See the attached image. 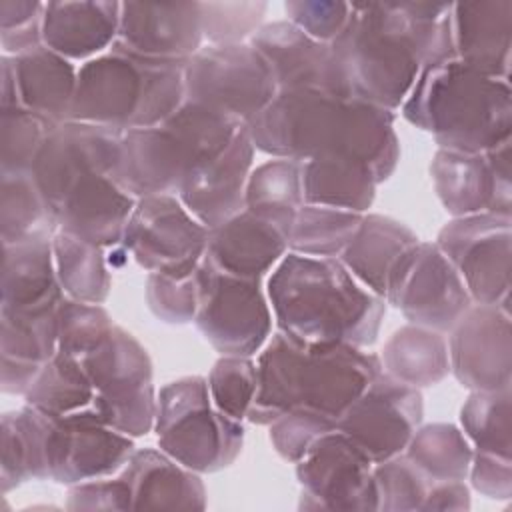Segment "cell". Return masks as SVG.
I'll use <instances>...</instances> for the list:
<instances>
[{"instance_id":"40","label":"cell","mask_w":512,"mask_h":512,"mask_svg":"<svg viewBox=\"0 0 512 512\" xmlns=\"http://www.w3.org/2000/svg\"><path fill=\"white\" fill-rule=\"evenodd\" d=\"M364 214L304 204L292 224L288 252L314 258H340L354 238Z\"/></svg>"},{"instance_id":"25","label":"cell","mask_w":512,"mask_h":512,"mask_svg":"<svg viewBox=\"0 0 512 512\" xmlns=\"http://www.w3.org/2000/svg\"><path fill=\"white\" fill-rule=\"evenodd\" d=\"M136 198L112 174H88L78 180L56 212L58 230L88 240L100 248L122 244Z\"/></svg>"},{"instance_id":"34","label":"cell","mask_w":512,"mask_h":512,"mask_svg":"<svg viewBox=\"0 0 512 512\" xmlns=\"http://www.w3.org/2000/svg\"><path fill=\"white\" fill-rule=\"evenodd\" d=\"M382 370L412 388H430L450 374L448 342L442 332L406 324L392 332L380 354Z\"/></svg>"},{"instance_id":"1","label":"cell","mask_w":512,"mask_h":512,"mask_svg":"<svg viewBox=\"0 0 512 512\" xmlns=\"http://www.w3.org/2000/svg\"><path fill=\"white\" fill-rule=\"evenodd\" d=\"M452 2H352L330 42L352 98L400 110L420 70L456 58Z\"/></svg>"},{"instance_id":"18","label":"cell","mask_w":512,"mask_h":512,"mask_svg":"<svg viewBox=\"0 0 512 512\" xmlns=\"http://www.w3.org/2000/svg\"><path fill=\"white\" fill-rule=\"evenodd\" d=\"M120 146L122 132L88 122L66 120L48 134L30 174L54 214L84 176L96 172L116 176Z\"/></svg>"},{"instance_id":"17","label":"cell","mask_w":512,"mask_h":512,"mask_svg":"<svg viewBox=\"0 0 512 512\" xmlns=\"http://www.w3.org/2000/svg\"><path fill=\"white\" fill-rule=\"evenodd\" d=\"M422 416V392L382 370L342 412L336 430L378 464L406 450L412 434L422 424Z\"/></svg>"},{"instance_id":"20","label":"cell","mask_w":512,"mask_h":512,"mask_svg":"<svg viewBox=\"0 0 512 512\" xmlns=\"http://www.w3.org/2000/svg\"><path fill=\"white\" fill-rule=\"evenodd\" d=\"M134 450V438L104 424L92 406L64 418H52L48 436L50 480L74 486L114 476Z\"/></svg>"},{"instance_id":"14","label":"cell","mask_w":512,"mask_h":512,"mask_svg":"<svg viewBox=\"0 0 512 512\" xmlns=\"http://www.w3.org/2000/svg\"><path fill=\"white\" fill-rule=\"evenodd\" d=\"M384 302L402 312L408 324L442 334L474 304L460 274L436 246L418 242L388 278Z\"/></svg>"},{"instance_id":"6","label":"cell","mask_w":512,"mask_h":512,"mask_svg":"<svg viewBox=\"0 0 512 512\" xmlns=\"http://www.w3.org/2000/svg\"><path fill=\"white\" fill-rule=\"evenodd\" d=\"M184 100L182 62L146 58L114 42L80 64L70 120L118 132L150 128L172 116Z\"/></svg>"},{"instance_id":"37","label":"cell","mask_w":512,"mask_h":512,"mask_svg":"<svg viewBox=\"0 0 512 512\" xmlns=\"http://www.w3.org/2000/svg\"><path fill=\"white\" fill-rule=\"evenodd\" d=\"M52 250L58 282L66 298L88 304H104L108 300L112 274L104 248L58 230L52 236Z\"/></svg>"},{"instance_id":"49","label":"cell","mask_w":512,"mask_h":512,"mask_svg":"<svg viewBox=\"0 0 512 512\" xmlns=\"http://www.w3.org/2000/svg\"><path fill=\"white\" fill-rule=\"evenodd\" d=\"M148 310L162 322L184 326L194 322L198 310L196 274L172 278L166 274H148L144 288Z\"/></svg>"},{"instance_id":"53","label":"cell","mask_w":512,"mask_h":512,"mask_svg":"<svg viewBox=\"0 0 512 512\" xmlns=\"http://www.w3.org/2000/svg\"><path fill=\"white\" fill-rule=\"evenodd\" d=\"M466 478L476 492L490 500L512 498V460L474 452Z\"/></svg>"},{"instance_id":"30","label":"cell","mask_w":512,"mask_h":512,"mask_svg":"<svg viewBox=\"0 0 512 512\" xmlns=\"http://www.w3.org/2000/svg\"><path fill=\"white\" fill-rule=\"evenodd\" d=\"M418 242V234L404 222L366 212L338 260L362 286L384 300L390 274Z\"/></svg>"},{"instance_id":"54","label":"cell","mask_w":512,"mask_h":512,"mask_svg":"<svg viewBox=\"0 0 512 512\" xmlns=\"http://www.w3.org/2000/svg\"><path fill=\"white\" fill-rule=\"evenodd\" d=\"M470 488L464 480H442L434 482L424 504L422 512L430 510H470Z\"/></svg>"},{"instance_id":"45","label":"cell","mask_w":512,"mask_h":512,"mask_svg":"<svg viewBox=\"0 0 512 512\" xmlns=\"http://www.w3.org/2000/svg\"><path fill=\"white\" fill-rule=\"evenodd\" d=\"M206 380L214 406L234 420H246L258 388V368L252 356H220Z\"/></svg>"},{"instance_id":"24","label":"cell","mask_w":512,"mask_h":512,"mask_svg":"<svg viewBox=\"0 0 512 512\" xmlns=\"http://www.w3.org/2000/svg\"><path fill=\"white\" fill-rule=\"evenodd\" d=\"M452 42L456 60L510 82L512 0L452 2Z\"/></svg>"},{"instance_id":"22","label":"cell","mask_w":512,"mask_h":512,"mask_svg":"<svg viewBox=\"0 0 512 512\" xmlns=\"http://www.w3.org/2000/svg\"><path fill=\"white\" fill-rule=\"evenodd\" d=\"M116 42L146 58L186 64L204 46L200 2H120Z\"/></svg>"},{"instance_id":"50","label":"cell","mask_w":512,"mask_h":512,"mask_svg":"<svg viewBox=\"0 0 512 512\" xmlns=\"http://www.w3.org/2000/svg\"><path fill=\"white\" fill-rule=\"evenodd\" d=\"M46 2L0 0V46L6 56H22L44 44L42 20Z\"/></svg>"},{"instance_id":"7","label":"cell","mask_w":512,"mask_h":512,"mask_svg":"<svg viewBox=\"0 0 512 512\" xmlns=\"http://www.w3.org/2000/svg\"><path fill=\"white\" fill-rule=\"evenodd\" d=\"M244 124L214 108L188 102L150 128L122 132L116 182L136 200L178 194L182 182L218 156Z\"/></svg>"},{"instance_id":"23","label":"cell","mask_w":512,"mask_h":512,"mask_svg":"<svg viewBox=\"0 0 512 512\" xmlns=\"http://www.w3.org/2000/svg\"><path fill=\"white\" fill-rule=\"evenodd\" d=\"M254 144L246 130L234 136L226 150L200 164L180 186L178 198L208 230L244 210L246 182L254 168Z\"/></svg>"},{"instance_id":"32","label":"cell","mask_w":512,"mask_h":512,"mask_svg":"<svg viewBox=\"0 0 512 512\" xmlns=\"http://www.w3.org/2000/svg\"><path fill=\"white\" fill-rule=\"evenodd\" d=\"M52 418L24 404L0 420V492L6 496L28 480H50L48 436Z\"/></svg>"},{"instance_id":"2","label":"cell","mask_w":512,"mask_h":512,"mask_svg":"<svg viewBox=\"0 0 512 512\" xmlns=\"http://www.w3.org/2000/svg\"><path fill=\"white\" fill-rule=\"evenodd\" d=\"M394 120V112L358 98L288 90L278 92L246 130L254 148L270 158H354L370 166L382 184L400 162Z\"/></svg>"},{"instance_id":"42","label":"cell","mask_w":512,"mask_h":512,"mask_svg":"<svg viewBox=\"0 0 512 512\" xmlns=\"http://www.w3.org/2000/svg\"><path fill=\"white\" fill-rule=\"evenodd\" d=\"M56 310L40 314L0 310V358L44 366L58 352Z\"/></svg>"},{"instance_id":"3","label":"cell","mask_w":512,"mask_h":512,"mask_svg":"<svg viewBox=\"0 0 512 512\" xmlns=\"http://www.w3.org/2000/svg\"><path fill=\"white\" fill-rule=\"evenodd\" d=\"M278 332L308 344L376 342L386 302L362 286L338 258L288 252L266 280Z\"/></svg>"},{"instance_id":"35","label":"cell","mask_w":512,"mask_h":512,"mask_svg":"<svg viewBox=\"0 0 512 512\" xmlns=\"http://www.w3.org/2000/svg\"><path fill=\"white\" fill-rule=\"evenodd\" d=\"M302 206V162L270 158L252 168L244 194L246 210L276 224L290 240L294 218Z\"/></svg>"},{"instance_id":"31","label":"cell","mask_w":512,"mask_h":512,"mask_svg":"<svg viewBox=\"0 0 512 512\" xmlns=\"http://www.w3.org/2000/svg\"><path fill=\"white\" fill-rule=\"evenodd\" d=\"M8 60L20 106L42 114L54 124L70 120L78 70L68 58L42 44L22 56H8Z\"/></svg>"},{"instance_id":"26","label":"cell","mask_w":512,"mask_h":512,"mask_svg":"<svg viewBox=\"0 0 512 512\" xmlns=\"http://www.w3.org/2000/svg\"><path fill=\"white\" fill-rule=\"evenodd\" d=\"M288 254V234L276 224L242 210L208 230L206 258L220 270L262 280Z\"/></svg>"},{"instance_id":"29","label":"cell","mask_w":512,"mask_h":512,"mask_svg":"<svg viewBox=\"0 0 512 512\" xmlns=\"http://www.w3.org/2000/svg\"><path fill=\"white\" fill-rule=\"evenodd\" d=\"M2 312H52L66 298L58 282L52 238L2 246Z\"/></svg>"},{"instance_id":"19","label":"cell","mask_w":512,"mask_h":512,"mask_svg":"<svg viewBox=\"0 0 512 512\" xmlns=\"http://www.w3.org/2000/svg\"><path fill=\"white\" fill-rule=\"evenodd\" d=\"M450 374L470 392L510 390L512 318L496 304H472L448 332Z\"/></svg>"},{"instance_id":"39","label":"cell","mask_w":512,"mask_h":512,"mask_svg":"<svg viewBox=\"0 0 512 512\" xmlns=\"http://www.w3.org/2000/svg\"><path fill=\"white\" fill-rule=\"evenodd\" d=\"M404 456L434 482L466 480L474 448L456 424L432 422L416 428Z\"/></svg>"},{"instance_id":"16","label":"cell","mask_w":512,"mask_h":512,"mask_svg":"<svg viewBox=\"0 0 512 512\" xmlns=\"http://www.w3.org/2000/svg\"><path fill=\"white\" fill-rule=\"evenodd\" d=\"M430 178L452 218L480 212L512 216V140L488 152L438 148L430 162Z\"/></svg>"},{"instance_id":"15","label":"cell","mask_w":512,"mask_h":512,"mask_svg":"<svg viewBox=\"0 0 512 512\" xmlns=\"http://www.w3.org/2000/svg\"><path fill=\"white\" fill-rule=\"evenodd\" d=\"M374 462L340 430L324 434L296 462L302 510H378Z\"/></svg>"},{"instance_id":"48","label":"cell","mask_w":512,"mask_h":512,"mask_svg":"<svg viewBox=\"0 0 512 512\" xmlns=\"http://www.w3.org/2000/svg\"><path fill=\"white\" fill-rule=\"evenodd\" d=\"M336 430V420L314 410H288L268 424V438L276 454L296 464L328 432Z\"/></svg>"},{"instance_id":"4","label":"cell","mask_w":512,"mask_h":512,"mask_svg":"<svg viewBox=\"0 0 512 512\" xmlns=\"http://www.w3.org/2000/svg\"><path fill=\"white\" fill-rule=\"evenodd\" d=\"M258 388L246 416L268 426L296 408L338 420L382 372L380 356L350 344H308L274 332L258 352Z\"/></svg>"},{"instance_id":"5","label":"cell","mask_w":512,"mask_h":512,"mask_svg":"<svg viewBox=\"0 0 512 512\" xmlns=\"http://www.w3.org/2000/svg\"><path fill=\"white\" fill-rule=\"evenodd\" d=\"M400 114L446 150L488 152L512 140L510 82L484 76L456 58L424 66Z\"/></svg>"},{"instance_id":"28","label":"cell","mask_w":512,"mask_h":512,"mask_svg":"<svg viewBox=\"0 0 512 512\" xmlns=\"http://www.w3.org/2000/svg\"><path fill=\"white\" fill-rule=\"evenodd\" d=\"M120 2L74 0L46 2L42 20L44 46L70 62H88L118 38Z\"/></svg>"},{"instance_id":"33","label":"cell","mask_w":512,"mask_h":512,"mask_svg":"<svg viewBox=\"0 0 512 512\" xmlns=\"http://www.w3.org/2000/svg\"><path fill=\"white\" fill-rule=\"evenodd\" d=\"M378 180L370 166L344 156L302 162L304 204H318L366 214L374 204Z\"/></svg>"},{"instance_id":"51","label":"cell","mask_w":512,"mask_h":512,"mask_svg":"<svg viewBox=\"0 0 512 512\" xmlns=\"http://www.w3.org/2000/svg\"><path fill=\"white\" fill-rule=\"evenodd\" d=\"M286 20L318 42H334L350 20L352 2L334 0H288Z\"/></svg>"},{"instance_id":"38","label":"cell","mask_w":512,"mask_h":512,"mask_svg":"<svg viewBox=\"0 0 512 512\" xmlns=\"http://www.w3.org/2000/svg\"><path fill=\"white\" fill-rule=\"evenodd\" d=\"M22 398L24 404L44 412L50 418H64L90 408L94 388L78 358L56 352L40 368L38 376Z\"/></svg>"},{"instance_id":"41","label":"cell","mask_w":512,"mask_h":512,"mask_svg":"<svg viewBox=\"0 0 512 512\" xmlns=\"http://www.w3.org/2000/svg\"><path fill=\"white\" fill-rule=\"evenodd\" d=\"M460 426L474 452L512 460V390L470 392Z\"/></svg>"},{"instance_id":"11","label":"cell","mask_w":512,"mask_h":512,"mask_svg":"<svg viewBox=\"0 0 512 512\" xmlns=\"http://www.w3.org/2000/svg\"><path fill=\"white\" fill-rule=\"evenodd\" d=\"M184 94L224 112L244 126L278 94L274 76L262 54L250 44H204L184 64Z\"/></svg>"},{"instance_id":"36","label":"cell","mask_w":512,"mask_h":512,"mask_svg":"<svg viewBox=\"0 0 512 512\" xmlns=\"http://www.w3.org/2000/svg\"><path fill=\"white\" fill-rule=\"evenodd\" d=\"M56 214L38 190L30 172L0 174V236L2 246L52 238Z\"/></svg>"},{"instance_id":"12","label":"cell","mask_w":512,"mask_h":512,"mask_svg":"<svg viewBox=\"0 0 512 512\" xmlns=\"http://www.w3.org/2000/svg\"><path fill=\"white\" fill-rule=\"evenodd\" d=\"M122 246L148 274L194 276L208 246V228L198 222L176 194L136 200Z\"/></svg>"},{"instance_id":"47","label":"cell","mask_w":512,"mask_h":512,"mask_svg":"<svg viewBox=\"0 0 512 512\" xmlns=\"http://www.w3.org/2000/svg\"><path fill=\"white\" fill-rule=\"evenodd\" d=\"M268 4L262 0L200 2L206 44H244L262 28Z\"/></svg>"},{"instance_id":"8","label":"cell","mask_w":512,"mask_h":512,"mask_svg":"<svg viewBox=\"0 0 512 512\" xmlns=\"http://www.w3.org/2000/svg\"><path fill=\"white\" fill-rule=\"evenodd\" d=\"M158 448L198 474H214L236 462L244 426L220 412L204 376H182L158 390L154 428Z\"/></svg>"},{"instance_id":"44","label":"cell","mask_w":512,"mask_h":512,"mask_svg":"<svg viewBox=\"0 0 512 512\" xmlns=\"http://www.w3.org/2000/svg\"><path fill=\"white\" fill-rule=\"evenodd\" d=\"M114 326L102 304L64 298L56 310L58 352L82 360L108 340Z\"/></svg>"},{"instance_id":"21","label":"cell","mask_w":512,"mask_h":512,"mask_svg":"<svg viewBox=\"0 0 512 512\" xmlns=\"http://www.w3.org/2000/svg\"><path fill=\"white\" fill-rule=\"evenodd\" d=\"M250 44L270 66L278 92L318 90L352 98L346 74L332 46L314 40L292 22H264Z\"/></svg>"},{"instance_id":"10","label":"cell","mask_w":512,"mask_h":512,"mask_svg":"<svg viewBox=\"0 0 512 512\" xmlns=\"http://www.w3.org/2000/svg\"><path fill=\"white\" fill-rule=\"evenodd\" d=\"M194 326L220 356H254L272 336V310L260 280L216 268L206 256L196 270Z\"/></svg>"},{"instance_id":"27","label":"cell","mask_w":512,"mask_h":512,"mask_svg":"<svg viewBox=\"0 0 512 512\" xmlns=\"http://www.w3.org/2000/svg\"><path fill=\"white\" fill-rule=\"evenodd\" d=\"M130 490L132 510H204L202 474L160 448H136L118 472Z\"/></svg>"},{"instance_id":"52","label":"cell","mask_w":512,"mask_h":512,"mask_svg":"<svg viewBox=\"0 0 512 512\" xmlns=\"http://www.w3.org/2000/svg\"><path fill=\"white\" fill-rule=\"evenodd\" d=\"M66 510H106V512H126L132 510L128 484L120 474L86 480L68 486Z\"/></svg>"},{"instance_id":"13","label":"cell","mask_w":512,"mask_h":512,"mask_svg":"<svg viewBox=\"0 0 512 512\" xmlns=\"http://www.w3.org/2000/svg\"><path fill=\"white\" fill-rule=\"evenodd\" d=\"M434 242L460 274L474 304L510 310L512 216L480 212L452 218Z\"/></svg>"},{"instance_id":"46","label":"cell","mask_w":512,"mask_h":512,"mask_svg":"<svg viewBox=\"0 0 512 512\" xmlns=\"http://www.w3.org/2000/svg\"><path fill=\"white\" fill-rule=\"evenodd\" d=\"M378 510L384 512H416L434 484L416 464H412L404 452L392 456L372 468Z\"/></svg>"},{"instance_id":"43","label":"cell","mask_w":512,"mask_h":512,"mask_svg":"<svg viewBox=\"0 0 512 512\" xmlns=\"http://www.w3.org/2000/svg\"><path fill=\"white\" fill-rule=\"evenodd\" d=\"M56 126L24 106L0 108V174L30 172L36 154Z\"/></svg>"},{"instance_id":"9","label":"cell","mask_w":512,"mask_h":512,"mask_svg":"<svg viewBox=\"0 0 512 512\" xmlns=\"http://www.w3.org/2000/svg\"><path fill=\"white\" fill-rule=\"evenodd\" d=\"M80 362L94 388L92 408L102 422L130 438L150 434L158 392L152 358L136 336L114 326L108 340Z\"/></svg>"}]
</instances>
